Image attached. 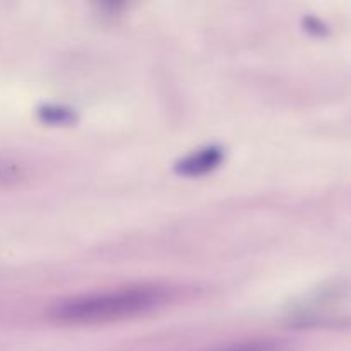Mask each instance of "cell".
Instances as JSON below:
<instances>
[{"label": "cell", "mask_w": 351, "mask_h": 351, "mask_svg": "<svg viewBox=\"0 0 351 351\" xmlns=\"http://www.w3.org/2000/svg\"><path fill=\"white\" fill-rule=\"evenodd\" d=\"M271 348L267 343H247V345H240V346H233V348L228 350H221V351H271Z\"/></svg>", "instance_id": "obj_3"}, {"label": "cell", "mask_w": 351, "mask_h": 351, "mask_svg": "<svg viewBox=\"0 0 351 351\" xmlns=\"http://www.w3.org/2000/svg\"><path fill=\"white\" fill-rule=\"evenodd\" d=\"M160 302L161 293L156 288H122L62 302L53 308L51 317L67 324L110 322L143 314Z\"/></svg>", "instance_id": "obj_1"}, {"label": "cell", "mask_w": 351, "mask_h": 351, "mask_svg": "<svg viewBox=\"0 0 351 351\" xmlns=\"http://www.w3.org/2000/svg\"><path fill=\"white\" fill-rule=\"evenodd\" d=\"M221 161V151L218 147H209V149H201L189 156L187 160L178 165V171L184 175H199L206 173L211 168Z\"/></svg>", "instance_id": "obj_2"}, {"label": "cell", "mask_w": 351, "mask_h": 351, "mask_svg": "<svg viewBox=\"0 0 351 351\" xmlns=\"http://www.w3.org/2000/svg\"><path fill=\"white\" fill-rule=\"evenodd\" d=\"M5 175V168H3V165H0V177H3Z\"/></svg>", "instance_id": "obj_4"}]
</instances>
